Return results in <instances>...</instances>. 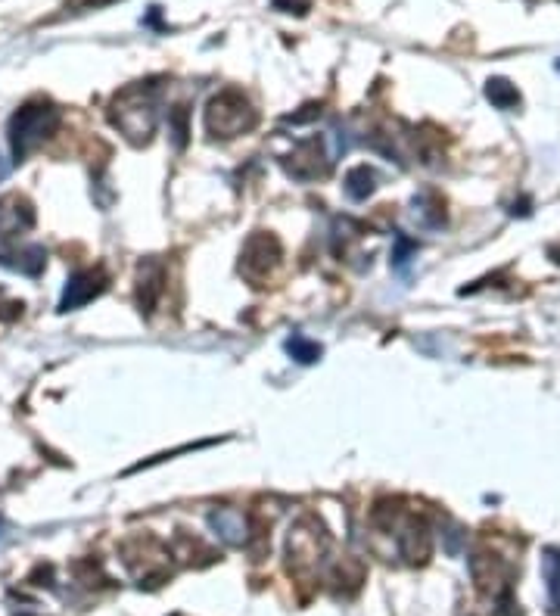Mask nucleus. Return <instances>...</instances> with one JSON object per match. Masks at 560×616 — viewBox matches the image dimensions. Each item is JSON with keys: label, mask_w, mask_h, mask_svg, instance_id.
<instances>
[{"label": "nucleus", "mask_w": 560, "mask_h": 616, "mask_svg": "<svg viewBox=\"0 0 560 616\" xmlns=\"http://www.w3.org/2000/svg\"><path fill=\"white\" fill-rule=\"evenodd\" d=\"M287 352H290V358H296L299 364H315V361L321 358L324 349H321L315 340H308V336L293 333L290 340H287Z\"/></svg>", "instance_id": "6ab92c4d"}, {"label": "nucleus", "mask_w": 560, "mask_h": 616, "mask_svg": "<svg viewBox=\"0 0 560 616\" xmlns=\"http://www.w3.org/2000/svg\"><path fill=\"white\" fill-rule=\"evenodd\" d=\"M486 100L495 109H517L520 106V91L508 78H489L486 81Z\"/></svg>", "instance_id": "a211bd4d"}, {"label": "nucleus", "mask_w": 560, "mask_h": 616, "mask_svg": "<svg viewBox=\"0 0 560 616\" xmlns=\"http://www.w3.org/2000/svg\"><path fill=\"white\" fill-rule=\"evenodd\" d=\"M284 259V249H280V240L274 234H265V231H256L246 243H243V252H240V274L249 277L252 284H262L274 274V268Z\"/></svg>", "instance_id": "423d86ee"}, {"label": "nucleus", "mask_w": 560, "mask_h": 616, "mask_svg": "<svg viewBox=\"0 0 560 616\" xmlns=\"http://www.w3.org/2000/svg\"><path fill=\"white\" fill-rule=\"evenodd\" d=\"M315 116H321V106H305V112H296V116H287V122H293V125H302V122H312Z\"/></svg>", "instance_id": "393cba45"}, {"label": "nucleus", "mask_w": 560, "mask_h": 616, "mask_svg": "<svg viewBox=\"0 0 560 616\" xmlns=\"http://www.w3.org/2000/svg\"><path fill=\"white\" fill-rule=\"evenodd\" d=\"M411 256H417V240H411L408 234H399L396 237V249H392V268L405 271Z\"/></svg>", "instance_id": "aec40b11"}, {"label": "nucleus", "mask_w": 560, "mask_h": 616, "mask_svg": "<svg viewBox=\"0 0 560 616\" xmlns=\"http://www.w3.org/2000/svg\"><path fill=\"white\" fill-rule=\"evenodd\" d=\"M330 588H333V595L336 598H352L361 582H364V567H361V560L355 557H343V560H336V564L330 567V576H327Z\"/></svg>", "instance_id": "ddd939ff"}, {"label": "nucleus", "mask_w": 560, "mask_h": 616, "mask_svg": "<svg viewBox=\"0 0 560 616\" xmlns=\"http://www.w3.org/2000/svg\"><path fill=\"white\" fill-rule=\"evenodd\" d=\"M4 175H7V165H4V162H0V178H4Z\"/></svg>", "instance_id": "bb28decb"}, {"label": "nucleus", "mask_w": 560, "mask_h": 616, "mask_svg": "<svg viewBox=\"0 0 560 616\" xmlns=\"http://www.w3.org/2000/svg\"><path fill=\"white\" fill-rule=\"evenodd\" d=\"M165 293V268L162 262H140L137 268V287H134V299H137V308H140V315H153V308L159 305Z\"/></svg>", "instance_id": "9b49d317"}, {"label": "nucleus", "mask_w": 560, "mask_h": 616, "mask_svg": "<svg viewBox=\"0 0 560 616\" xmlns=\"http://www.w3.org/2000/svg\"><path fill=\"white\" fill-rule=\"evenodd\" d=\"M470 576L476 588L498 604L504 616H517L514 604V567L504 557L489 554V551H476L470 554Z\"/></svg>", "instance_id": "39448f33"}, {"label": "nucleus", "mask_w": 560, "mask_h": 616, "mask_svg": "<svg viewBox=\"0 0 560 616\" xmlns=\"http://www.w3.org/2000/svg\"><path fill=\"white\" fill-rule=\"evenodd\" d=\"M256 122H259V112L252 109L249 97L237 88L215 94L206 106V131L209 137H218V140L240 137L256 128Z\"/></svg>", "instance_id": "20e7f679"}, {"label": "nucleus", "mask_w": 560, "mask_h": 616, "mask_svg": "<svg viewBox=\"0 0 560 616\" xmlns=\"http://www.w3.org/2000/svg\"><path fill=\"white\" fill-rule=\"evenodd\" d=\"M327 554H330V539L315 517H302L296 526H290L287 567L296 579H302V582L315 579Z\"/></svg>", "instance_id": "7ed1b4c3"}, {"label": "nucleus", "mask_w": 560, "mask_h": 616, "mask_svg": "<svg viewBox=\"0 0 560 616\" xmlns=\"http://www.w3.org/2000/svg\"><path fill=\"white\" fill-rule=\"evenodd\" d=\"M19 616H35V613H19Z\"/></svg>", "instance_id": "cd10ccee"}, {"label": "nucleus", "mask_w": 560, "mask_h": 616, "mask_svg": "<svg viewBox=\"0 0 560 616\" xmlns=\"http://www.w3.org/2000/svg\"><path fill=\"white\" fill-rule=\"evenodd\" d=\"M35 228V206L25 193H4L0 196V240L22 237Z\"/></svg>", "instance_id": "9d476101"}, {"label": "nucleus", "mask_w": 560, "mask_h": 616, "mask_svg": "<svg viewBox=\"0 0 560 616\" xmlns=\"http://www.w3.org/2000/svg\"><path fill=\"white\" fill-rule=\"evenodd\" d=\"M445 539H448V554H458L461 551V539H464V532H461V526H448V532H445Z\"/></svg>", "instance_id": "b1692460"}, {"label": "nucleus", "mask_w": 560, "mask_h": 616, "mask_svg": "<svg viewBox=\"0 0 560 616\" xmlns=\"http://www.w3.org/2000/svg\"><path fill=\"white\" fill-rule=\"evenodd\" d=\"M109 287V274L103 268H88V271H75L69 277V284L63 290L60 299V312H75V308L94 302L100 293H106Z\"/></svg>", "instance_id": "1a4fd4ad"}, {"label": "nucleus", "mask_w": 560, "mask_h": 616, "mask_svg": "<svg viewBox=\"0 0 560 616\" xmlns=\"http://www.w3.org/2000/svg\"><path fill=\"white\" fill-rule=\"evenodd\" d=\"M542 579L548 592V607L554 616H560V548L542 551Z\"/></svg>", "instance_id": "f3484780"}, {"label": "nucleus", "mask_w": 560, "mask_h": 616, "mask_svg": "<svg viewBox=\"0 0 560 616\" xmlns=\"http://www.w3.org/2000/svg\"><path fill=\"white\" fill-rule=\"evenodd\" d=\"M411 215H414V221L420 224V228H430V231L445 224V206L433 190H424V193L414 196V212Z\"/></svg>", "instance_id": "2eb2a0df"}, {"label": "nucleus", "mask_w": 560, "mask_h": 616, "mask_svg": "<svg viewBox=\"0 0 560 616\" xmlns=\"http://www.w3.org/2000/svg\"><path fill=\"white\" fill-rule=\"evenodd\" d=\"M330 153L324 147V137H308L293 147V153L284 156L287 175L296 181H318L330 172Z\"/></svg>", "instance_id": "0eeeda50"}, {"label": "nucleus", "mask_w": 560, "mask_h": 616, "mask_svg": "<svg viewBox=\"0 0 560 616\" xmlns=\"http://www.w3.org/2000/svg\"><path fill=\"white\" fill-rule=\"evenodd\" d=\"M209 526L215 529V536L221 542H228V545H246L249 542V520L243 517V511L237 508H215L209 514Z\"/></svg>", "instance_id": "f8f14e48"}, {"label": "nucleus", "mask_w": 560, "mask_h": 616, "mask_svg": "<svg viewBox=\"0 0 560 616\" xmlns=\"http://www.w3.org/2000/svg\"><path fill=\"white\" fill-rule=\"evenodd\" d=\"M554 66H557V72H560V60H557V63H554Z\"/></svg>", "instance_id": "c85d7f7f"}, {"label": "nucleus", "mask_w": 560, "mask_h": 616, "mask_svg": "<svg viewBox=\"0 0 560 616\" xmlns=\"http://www.w3.org/2000/svg\"><path fill=\"white\" fill-rule=\"evenodd\" d=\"M0 529H4V523H0Z\"/></svg>", "instance_id": "c756f323"}, {"label": "nucleus", "mask_w": 560, "mask_h": 616, "mask_svg": "<svg viewBox=\"0 0 560 616\" xmlns=\"http://www.w3.org/2000/svg\"><path fill=\"white\" fill-rule=\"evenodd\" d=\"M168 128H172V137H175V147L181 150L187 144V109L184 106H175V109H168Z\"/></svg>", "instance_id": "412c9836"}, {"label": "nucleus", "mask_w": 560, "mask_h": 616, "mask_svg": "<svg viewBox=\"0 0 560 616\" xmlns=\"http://www.w3.org/2000/svg\"><path fill=\"white\" fill-rule=\"evenodd\" d=\"M274 7H287L284 13H305L308 10V4H305V0H274Z\"/></svg>", "instance_id": "a878e982"}, {"label": "nucleus", "mask_w": 560, "mask_h": 616, "mask_svg": "<svg viewBox=\"0 0 560 616\" xmlns=\"http://www.w3.org/2000/svg\"><path fill=\"white\" fill-rule=\"evenodd\" d=\"M116 0H66V13H88V10H103Z\"/></svg>", "instance_id": "4be33fe9"}, {"label": "nucleus", "mask_w": 560, "mask_h": 616, "mask_svg": "<svg viewBox=\"0 0 560 616\" xmlns=\"http://www.w3.org/2000/svg\"><path fill=\"white\" fill-rule=\"evenodd\" d=\"M396 542H399V554L414 567H424L430 554H433V532L430 523L424 517L414 514H402V520L396 523Z\"/></svg>", "instance_id": "6e6552de"}, {"label": "nucleus", "mask_w": 560, "mask_h": 616, "mask_svg": "<svg viewBox=\"0 0 560 616\" xmlns=\"http://www.w3.org/2000/svg\"><path fill=\"white\" fill-rule=\"evenodd\" d=\"M109 125L134 147L150 144L159 125V84L137 81L122 88L109 103Z\"/></svg>", "instance_id": "f257e3e1"}, {"label": "nucleus", "mask_w": 560, "mask_h": 616, "mask_svg": "<svg viewBox=\"0 0 560 616\" xmlns=\"http://www.w3.org/2000/svg\"><path fill=\"white\" fill-rule=\"evenodd\" d=\"M343 190L352 203H364L368 196L377 190V172L371 165H355L346 172V181H343Z\"/></svg>", "instance_id": "dca6fc26"}, {"label": "nucleus", "mask_w": 560, "mask_h": 616, "mask_svg": "<svg viewBox=\"0 0 560 616\" xmlns=\"http://www.w3.org/2000/svg\"><path fill=\"white\" fill-rule=\"evenodd\" d=\"M0 265H7L25 277H38L47 265V252H44V246H19V249L0 246Z\"/></svg>", "instance_id": "4468645a"}, {"label": "nucleus", "mask_w": 560, "mask_h": 616, "mask_svg": "<svg viewBox=\"0 0 560 616\" xmlns=\"http://www.w3.org/2000/svg\"><path fill=\"white\" fill-rule=\"evenodd\" d=\"M22 302H13V299H7V302H0V321H16L19 315H22Z\"/></svg>", "instance_id": "5701e85b"}, {"label": "nucleus", "mask_w": 560, "mask_h": 616, "mask_svg": "<svg viewBox=\"0 0 560 616\" xmlns=\"http://www.w3.org/2000/svg\"><path fill=\"white\" fill-rule=\"evenodd\" d=\"M63 122V112L56 109L50 100H28L19 106L10 119V147L13 159L22 162L28 153H35L44 140H50Z\"/></svg>", "instance_id": "f03ea898"}]
</instances>
